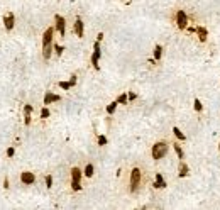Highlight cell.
<instances>
[{
	"mask_svg": "<svg viewBox=\"0 0 220 210\" xmlns=\"http://www.w3.org/2000/svg\"><path fill=\"white\" fill-rule=\"evenodd\" d=\"M173 134H174V137L178 139V141H186V136L180 130V127H176V126L173 127Z\"/></svg>",
	"mask_w": 220,
	"mask_h": 210,
	"instance_id": "obj_17",
	"label": "cell"
},
{
	"mask_svg": "<svg viewBox=\"0 0 220 210\" xmlns=\"http://www.w3.org/2000/svg\"><path fill=\"white\" fill-rule=\"evenodd\" d=\"M173 19H174V24H176V27H178L180 31L188 29V22H190V17H188V14L183 10V9H176L174 14H173Z\"/></svg>",
	"mask_w": 220,
	"mask_h": 210,
	"instance_id": "obj_4",
	"label": "cell"
},
{
	"mask_svg": "<svg viewBox=\"0 0 220 210\" xmlns=\"http://www.w3.org/2000/svg\"><path fill=\"white\" fill-rule=\"evenodd\" d=\"M73 31H75V34H76L78 37H83V21H81V17H76L75 25H73Z\"/></svg>",
	"mask_w": 220,
	"mask_h": 210,
	"instance_id": "obj_10",
	"label": "cell"
},
{
	"mask_svg": "<svg viewBox=\"0 0 220 210\" xmlns=\"http://www.w3.org/2000/svg\"><path fill=\"white\" fill-rule=\"evenodd\" d=\"M195 32L198 34L200 43H207V37H208V29H207V27H203V25H196V27H195Z\"/></svg>",
	"mask_w": 220,
	"mask_h": 210,
	"instance_id": "obj_9",
	"label": "cell"
},
{
	"mask_svg": "<svg viewBox=\"0 0 220 210\" xmlns=\"http://www.w3.org/2000/svg\"><path fill=\"white\" fill-rule=\"evenodd\" d=\"M20 181L24 185H32L34 181H36V176H34L32 171H22L20 173Z\"/></svg>",
	"mask_w": 220,
	"mask_h": 210,
	"instance_id": "obj_8",
	"label": "cell"
},
{
	"mask_svg": "<svg viewBox=\"0 0 220 210\" xmlns=\"http://www.w3.org/2000/svg\"><path fill=\"white\" fill-rule=\"evenodd\" d=\"M83 174H85L86 178H92V176H93V164H92V163H88L86 166H85Z\"/></svg>",
	"mask_w": 220,
	"mask_h": 210,
	"instance_id": "obj_20",
	"label": "cell"
},
{
	"mask_svg": "<svg viewBox=\"0 0 220 210\" xmlns=\"http://www.w3.org/2000/svg\"><path fill=\"white\" fill-rule=\"evenodd\" d=\"M4 186H5V188H9V180H7V178L4 180Z\"/></svg>",
	"mask_w": 220,
	"mask_h": 210,
	"instance_id": "obj_31",
	"label": "cell"
},
{
	"mask_svg": "<svg viewBox=\"0 0 220 210\" xmlns=\"http://www.w3.org/2000/svg\"><path fill=\"white\" fill-rule=\"evenodd\" d=\"M218 151H220V144H218Z\"/></svg>",
	"mask_w": 220,
	"mask_h": 210,
	"instance_id": "obj_33",
	"label": "cell"
},
{
	"mask_svg": "<svg viewBox=\"0 0 220 210\" xmlns=\"http://www.w3.org/2000/svg\"><path fill=\"white\" fill-rule=\"evenodd\" d=\"M142 185V170L141 168H132L130 170V176H129V192L130 193H137Z\"/></svg>",
	"mask_w": 220,
	"mask_h": 210,
	"instance_id": "obj_2",
	"label": "cell"
},
{
	"mask_svg": "<svg viewBox=\"0 0 220 210\" xmlns=\"http://www.w3.org/2000/svg\"><path fill=\"white\" fill-rule=\"evenodd\" d=\"M46 186H48V188H51V186H53V176H51V174L46 176Z\"/></svg>",
	"mask_w": 220,
	"mask_h": 210,
	"instance_id": "obj_27",
	"label": "cell"
},
{
	"mask_svg": "<svg viewBox=\"0 0 220 210\" xmlns=\"http://www.w3.org/2000/svg\"><path fill=\"white\" fill-rule=\"evenodd\" d=\"M31 114H32V105H26L24 107V124L26 126L31 124Z\"/></svg>",
	"mask_w": 220,
	"mask_h": 210,
	"instance_id": "obj_15",
	"label": "cell"
},
{
	"mask_svg": "<svg viewBox=\"0 0 220 210\" xmlns=\"http://www.w3.org/2000/svg\"><path fill=\"white\" fill-rule=\"evenodd\" d=\"M190 174V168H188V164L185 163V161H180V166H178V176L180 178H185Z\"/></svg>",
	"mask_w": 220,
	"mask_h": 210,
	"instance_id": "obj_13",
	"label": "cell"
},
{
	"mask_svg": "<svg viewBox=\"0 0 220 210\" xmlns=\"http://www.w3.org/2000/svg\"><path fill=\"white\" fill-rule=\"evenodd\" d=\"M54 51H56V54H58V56H61V54H63V51H64V47L59 46V44H54Z\"/></svg>",
	"mask_w": 220,
	"mask_h": 210,
	"instance_id": "obj_24",
	"label": "cell"
},
{
	"mask_svg": "<svg viewBox=\"0 0 220 210\" xmlns=\"http://www.w3.org/2000/svg\"><path fill=\"white\" fill-rule=\"evenodd\" d=\"M97 141H98V146H105L107 144V137H105V136H98Z\"/></svg>",
	"mask_w": 220,
	"mask_h": 210,
	"instance_id": "obj_26",
	"label": "cell"
},
{
	"mask_svg": "<svg viewBox=\"0 0 220 210\" xmlns=\"http://www.w3.org/2000/svg\"><path fill=\"white\" fill-rule=\"evenodd\" d=\"M14 22H15V19H14V14H12V12L4 17V25H5V29H7V31L14 29Z\"/></svg>",
	"mask_w": 220,
	"mask_h": 210,
	"instance_id": "obj_12",
	"label": "cell"
},
{
	"mask_svg": "<svg viewBox=\"0 0 220 210\" xmlns=\"http://www.w3.org/2000/svg\"><path fill=\"white\" fill-rule=\"evenodd\" d=\"M59 87L63 90H70V88H73V85H71V81H59Z\"/></svg>",
	"mask_w": 220,
	"mask_h": 210,
	"instance_id": "obj_23",
	"label": "cell"
},
{
	"mask_svg": "<svg viewBox=\"0 0 220 210\" xmlns=\"http://www.w3.org/2000/svg\"><path fill=\"white\" fill-rule=\"evenodd\" d=\"M166 185H168V183H166L164 181V178H163V174L161 173H156V176H154V188H166Z\"/></svg>",
	"mask_w": 220,
	"mask_h": 210,
	"instance_id": "obj_11",
	"label": "cell"
},
{
	"mask_svg": "<svg viewBox=\"0 0 220 210\" xmlns=\"http://www.w3.org/2000/svg\"><path fill=\"white\" fill-rule=\"evenodd\" d=\"M168 151H169V142L168 141H158V142H154L152 149H151V156H152V159L159 161L168 154Z\"/></svg>",
	"mask_w": 220,
	"mask_h": 210,
	"instance_id": "obj_3",
	"label": "cell"
},
{
	"mask_svg": "<svg viewBox=\"0 0 220 210\" xmlns=\"http://www.w3.org/2000/svg\"><path fill=\"white\" fill-rule=\"evenodd\" d=\"M163 56V46H159V44H156V47H154V59L156 61H159Z\"/></svg>",
	"mask_w": 220,
	"mask_h": 210,
	"instance_id": "obj_18",
	"label": "cell"
},
{
	"mask_svg": "<svg viewBox=\"0 0 220 210\" xmlns=\"http://www.w3.org/2000/svg\"><path fill=\"white\" fill-rule=\"evenodd\" d=\"M193 107H195V110H196V112H203V105H202V102L198 100V98H195V102H193Z\"/></svg>",
	"mask_w": 220,
	"mask_h": 210,
	"instance_id": "obj_22",
	"label": "cell"
},
{
	"mask_svg": "<svg viewBox=\"0 0 220 210\" xmlns=\"http://www.w3.org/2000/svg\"><path fill=\"white\" fill-rule=\"evenodd\" d=\"M54 21H56V31L59 32V36H64V32H66V21H64V17H61V15H54Z\"/></svg>",
	"mask_w": 220,
	"mask_h": 210,
	"instance_id": "obj_7",
	"label": "cell"
},
{
	"mask_svg": "<svg viewBox=\"0 0 220 210\" xmlns=\"http://www.w3.org/2000/svg\"><path fill=\"white\" fill-rule=\"evenodd\" d=\"M117 105H119V102H117V100L112 102V103H108V105H107V114H108V115H114L115 109H117Z\"/></svg>",
	"mask_w": 220,
	"mask_h": 210,
	"instance_id": "obj_19",
	"label": "cell"
},
{
	"mask_svg": "<svg viewBox=\"0 0 220 210\" xmlns=\"http://www.w3.org/2000/svg\"><path fill=\"white\" fill-rule=\"evenodd\" d=\"M102 39H103V34H102V32H100V34H98V36H97V41H102Z\"/></svg>",
	"mask_w": 220,
	"mask_h": 210,
	"instance_id": "obj_32",
	"label": "cell"
},
{
	"mask_svg": "<svg viewBox=\"0 0 220 210\" xmlns=\"http://www.w3.org/2000/svg\"><path fill=\"white\" fill-rule=\"evenodd\" d=\"M49 117V110L46 109V107H42V110H41V119H48Z\"/></svg>",
	"mask_w": 220,
	"mask_h": 210,
	"instance_id": "obj_25",
	"label": "cell"
},
{
	"mask_svg": "<svg viewBox=\"0 0 220 210\" xmlns=\"http://www.w3.org/2000/svg\"><path fill=\"white\" fill-rule=\"evenodd\" d=\"M100 56H102V51H100V41H95V44H93V54H92V65H93L95 69H100V66H98Z\"/></svg>",
	"mask_w": 220,
	"mask_h": 210,
	"instance_id": "obj_6",
	"label": "cell"
},
{
	"mask_svg": "<svg viewBox=\"0 0 220 210\" xmlns=\"http://www.w3.org/2000/svg\"><path fill=\"white\" fill-rule=\"evenodd\" d=\"M171 144H173V149H174L176 156H178V159H180V161H185V151L181 149V146L178 144V142H171Z\"/></svg>",
	"mask_w": 220,
	"mask_h": 210,
	"instance_id": "obj_16",
	"label": "cell"
},
{
	"mask_svg": "<svg viewBox=\"0 0 220 210\" xmlns=\"http://www.w3.org/2000/svg\"><path fill=\"white\" fill-rule=\"evenodd\" d=\"M71 85H73V87H75V85H76V75H71Z\"/></svg>",
	"mask_w": 220,
	"mask_h": 210,
	"instance_id": "obj_30",
	"label": "cell"
},
{
	"mask_svg": "<svg viewBox=\"0 0 220 210\" xmlns=\"http://www.w3.org/2000/svg\"><path fill=\"white\" fill-rule=\"evenodd\" d=\"M61 100V97L59 95H54V93H51V92H48V93L44 95V103L48 105V103H54V102H59Z\"/></svg>",
	"mask_w": 220,
	"mask_h": 210,
	"instance_id": "obj_14",
	"label": "cell"
},
{
	"mask_svg": "<svg viewBox=\"0 0 220 210\" xmlns=\"http://www.w3.org/2000/svg\"><path fill=\"white\" fill-rule=\"evenodd\" d=\"M14 154H15V149H14V148H9V149H7V156H9V158H12Z\"/></svg>",
	"mask_w": 220,
	"mask_h": 210,
	"instance_id": "obj_29",
	"label": "cell"
},
{
	"mask_svg": "<svg viewBox=\"0 0 220 210\" xmlns=\"http://www.w3.org/2000/svg\"><path fill=\"white\" fill-rule=\"evenodd\" d=\"M71 190L80 192L81 190V170L78 166L71 168Z\"/></svg>",
	"mask_w": 220,
	"mask_h": 210,
	"instance_id": "obj_5",
	"label": "cell"
},
{
	"mask_svg": "<svg viewBox=\"0 0 220 210\" xmlns=\"http://www.w3.org/2000/svg\"><path fill=\"white\" fill-rule=\"evenodd\" d=\"M129 102H132V100H136V98H137V93H134V92H129Z\"/></svg>",
	"mask_w": 220,
	"mask_h": 210,
	"instance_id": "obj_28",
	"label": "cell"
},
{
	"mask_svg": "<svg viewBox=\"0 0 220 210\" xmlns=\"http://www.w3.org/2000/svg\"><path fill=\"white\" fill-rule=\"evenodd\" d=\"M117 102H119V103H127V102H129V95L127 93H120L117 97Z\"/></svg>",
	"mask_w": 220,
	"mask_h": 210,
	"instance_id": "obj_21",
	"label": "cell"
},
{
	"mask_svg": "<svg viewBox=\"0 0 220 210\" xmlns=\"http://www.w3.org/2000/svg\"><path fill=\"white\" fill-rule=\"evenodd\" d=\"M53 34H54V27H48L42 34V58L48 61L51 58V53L54 49V44H53Z\"/></svg>",
	"mask_w": 220,
	"mask_h": 210,
	"instance_id": "obj_1",
	"label": "cell"
}]
</instances>
